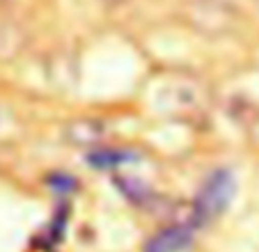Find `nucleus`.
I'll return each instance as SVG.
<instances>
[{
    "mask_svg": "<svg viewBox=\"0 0 259 252\" xmlns=\"http://www.w3.org/2000/svg\"><path fill=\"white\" fill-rule=\"evenodd\" d=\"M234 193H236V181H234V177H232V172H227V170L211 172L204 179V184L200 186V193H197L195 202H193V206H191L197 227L223 214L232 204Z\"/></svg>",
    "mask_w": 259,
    "mask_h": 252,
    "instance_id": "1",
    "label": "nucleus"
},
{
    "mask_svg": "<svg viewBox=\"0 0 259 252\" xmlns=\"http://www.w3.org/2000/svg\"><path fill=\"white\" fill-rule=\"evenodd\" d=\"M195 225L191 223H177L167 229H161L145 243V252H184L193 243Z\"/></svg>",
    "mask_w": 259,
    "mask_h": 252,
    "instance_id": "2",
    "label": "nucleus"
},
{
    "mask_svg": "<svg viewBox=\"0 0 259 252\" xmlns=\"http://www.w3.org/2000/svg\"><path fill=\"white\" fill-rule=\"evenodd\" d=\"M64 136L71 145L78 147H90L97 145L103 136H106V126L101 119H92V117H83V119L69 121L67 129H64Z\"/></svg>",
    "mask_w": 259,
    "mask_h": 252,
    "instance_id": "3",
    "label": "nucleus"
},
{
    "mask_svg": "<svg viewBox=\"0 0 259 252\" xmlns=\"http://www.w3.org/2000/svg\"><path fill=\"white\" fill-rule=\"evenodd\" d=\"M124 160H128V154H119V151H97L90 156V163L99 165V167H113Z\"/></svg>",
    "mask_w": 259,
    "mask_h": 252,
    "instance_id": "4",
    "label": "nucleus"
},
{
    "mask_svg": "<svg viewBox=\"0 0 259 252\" xmlns=\"http://www.w3.org/2000/svg\"><path fill=\"white\" fill-rule=\"evenodd\" d=\"M106 3H119V0H106Z\"/></svg>",
    "mask_w": 259,
    "mask_h": 252,
    "instance_id": "5",
    "label": "nucleus"
}]
</instances>
